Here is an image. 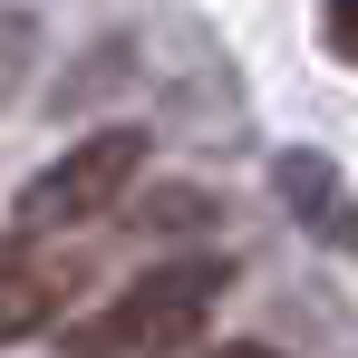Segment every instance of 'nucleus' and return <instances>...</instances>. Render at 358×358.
Listing matches in <instances>:
<instances>
[{
	"instance_id": "obj_1",
	"label": "nucleus",
	"mask_w": 358,
	"mask_h": 358,
	"mask_svg": "<svg viewBox=\"0 0 358 358\" xmlns=\"http://www.w3.org/2000/svg\"><path fill=\"white\" fill-rule=\"evenodd\" d=\"M213 300H223V262H155L68 339V358H194Z\"/></svg>"
},
{
	"instance_id": "obj_2",
	"label": "nucleus",
	"mask_w": 358,
	"mask_h": 358,
	"mask_svg": "<svg viewBox=\"0 0 358 358\" xmlns=\"http://www.w3.org/2000/svg\"><path fill=\"white\" fill-rule=\"evenodd\" d=\"M136 175H145V136H136V126H97V136L59 145V165H39V175L20 184V233H78V223H107Z\"/></svg>"
},
{
	"instance_id": "obj_3",
	"label": "nucleus",
	"mask_w": 358,
	"mask_h": 358,
	"mask_svg": "<svg viewBox=\"0 0 358 358\" xmlns=\"http://www.w3.org/2000/svg\"><path fill=\"white\" fill-rule=\"evenodd\" d=\"M68 291H78V271H49V262H10V271H0V349H10V339H29V329H49Z\"/></svg>"
},
{
	"instance_id": "obj_4",
	"label": "nucleus",
	"mask_w": 358,
	"mask_h": 358,
	"mask_svg": "<svg viewBox=\"0 0 358 358\" xmlns=\"http://www.w3.org/2000/svg\"><path fill=\"white\" fill-rule=\"evenodd\" d=\"M281 194L310 203V233H320V242H358V223H349V203H339V184H329L320 155H291V165H281Z\"/></svg>"
},
{
	"instance_id": "obj_5",
	"label": "nucleus",
	"mask_w": 358,
	"mask_h": 358,
	"mask_svg": "<svg viewBox=\"0 0 358 358\" xmlns=\"http://www.w3.org/2000/svg\"><path fill=\"white\" fill-rule=\"evenodd\" d=\"M29 49H39V29H29L20 10H0V97L20 87V68H29Z\"/></svg>"
},
{
	"instance_id": "obj_6",
	"label": "nucleus",
	"mask_w": 358,
	"mask_h": 358,
	"mask_svg": "<svg viewBox=\"0 0 358 358\" xmlns=\"http://www.w3.org/2000/svg\"><path fill=\"white\" fill-rule=\"evenodd\" d=\"M320 29H329V49L358 68V0H320Z\"/></svg>"
},
{
	"instance_id": "obj_7",
	"label": "nucleus",
	"mask_w": 358,
	"mask_h": 358,
	"mask_svg": "<svg viewBox=\"0 0 358 358\" xmlns=\"http://www.w3.org/2000/svg\"><path fill=\"white\" fill-rule=\"evenodd\" d=\"M213 358H271V349H252V339H242V349H213Z\"/></svg>"
},
{
	"instance_id": "obj_8",
	"label": "nucleus",
	"mask_w": 358,
	"mask_h": 358,
	"mask_svg": "<svg viewBox=\"0 0 358 358\" xmlns=\"http://www.w3.org/2000/svg\"><path fill=\"white\" fill-rule=\"evenodd\" d=\"M10 262H29V252H20V242H0V271H10Z\"/></svg>"
}]
</instances>
